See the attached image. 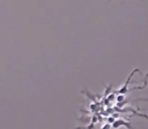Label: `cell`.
I'll list each match as a JSON object with an SVG mask.
<instances>
[{
    "label": "cell",
    "mask_w": 148,
    "mask_h": 129,
    "mask_svg": "<svg viewBox=\"0 0 148 129\" xmlns=\"http://www.w3.org/2000/svg\"><path fill=\"white\" fill-rule=\"evenodd\" d=\"M121 126H125L127 129H133V127L131 126V124L129 123L128 121H125V120H123V119L115 120L114 123L112 124V128H114V129H118L119 127H121Z\"/></svg>",
    "instance_id": "1"
},
{
    "label": "cell",
    "mask_w": 148,
    "mask_h": 129,
    "mask_svg": "<svg viewBox=\"0 0 148 129\" xmlns=\"http://www.w3.org/2000/svg\"><path fill=\"white\" fill-rule=\"evenodd\" d=\"M138 71H139L138 69H135V70L133 71L132 73H131V74H130V76H129V77H128V79H127L126 83H125V84H124V86H123V87H121V88L119 89V90L116 91V93H117V94H123V95H124L125 93H127V92H128V89H127V87H128V85H129V82H130V79H131V77H132L133 75H134V73H135V72H138Z\"/></svg>",
    "instance_id": "2"
},
{
    "label": "cell",
    "mask_w": 148,
    "mask_h": 129,
    "mask_svg": "<svg viewBox=\"0 0 148 129\" xmlns=\"http://www.w3.org/2000/svg\"><path fill=\"white\" fill-rule=\"evenodd\" d=\"M124 99H125L124 95H123V94H119L116 100H117V102H118V104H119V103H122V102L124 101Z\"/></svg>",
    "instance_id": "3"
},
{
    "label": "cell",
    "mask_w": 148,
    "mask_h": 129,
    "mask_svg": "<svg viewBox=\"0 0 148 129\" xmlns=\"http://www.w3.org/2000/svg\"><path fill=\"white\" fill-rule=\"evenodd\" d=\"M111 128H112V126H111V124H110V123L105 124V125L102 127V129H111Z\"/></svg>",
    "instance_id": "4"
},
{
    "label": "cell",
    "mask_w": 148,
    "mask_h": 129,
    "mask_svg": "<svg viewBox=\"0 0 148 129\" xmlns=\"http://www.w3.org/2000/svg\"><path fill=\"white\" fill-rule=\"evenodd\" d=\"M110 1H112V0H110Z\"/></svg>",
    "instance_id": "5"
}]
</instances>
